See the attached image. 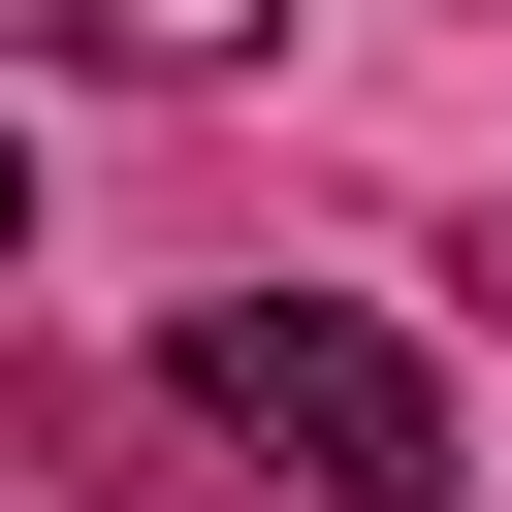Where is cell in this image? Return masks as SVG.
Returning <instances> with one entry per match:
<instances>
[{
    "label": "cell",
    "mask_w": 512,
    "mask_h": 512,
    "mask_svg": "<svg viewBox=\"0 0 512 512\" xmlns=\"http://www.w3.org/2000/svg\"><path fill=\"white\" fill-rule=\"evenodd\" d=\"M480 288H512V256H480Z\"/></svg>",
    "instance_id": "cell-4"
},
{
    "label": "cell",
    "mask_w": 512,
    "mask_h": 512,
    "mask_svg": "<svg viewBox=\"0 0 512 512\" xmlns=\"http://www.w3.org/2000/svg\"><path fill=\"white\" fill-rule=\"evenodd\" d=\"M0 256H32V128H0Z\"/></svg>",
    "instance_id": "cell-3"
},
{
    "label": "cell",
    "mask_w": 512,
    "mask_h": 512,
    "mask_svg": "<svg viewBox=\"0 0 512 512\" xmlns=\"http://www.w3.org/2000/svg\"><path fill=\"white\" fill-rule=\"evenodd\" d=\"M0 32H64V64H256V0H0Z\"/></svg>",
    "instance_id": "cell-2"
},
{
    "label": "cell",
    "mask_w": 512,
    "mask_h": 512,
    "mask_svg": "<svg viewBox=\"0 0 512 512\" xmlns=\"http://www.w3.org/2000/svg\"><path fill=\"white\" fill-rule=\"evenodd\" d=\"M192 448H256L288 512H448V384L352 320V288H192Z\"/></svg>",
    "instance_id": "cell-1"
}]
</instances>
